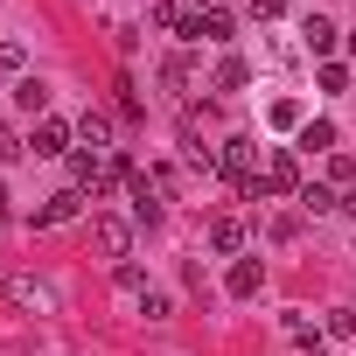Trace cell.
<instances>
[{"label": "cell", "mask_w": 356, "mask_h": 356, "mask_svg": "<svg viewBox=\"0 0 356 356\" xmlns=\"http://www.w3.org/2000/svg\"><path fill=\"white\" fill-rule=\"evenodd\" d=\"M266 189H273V196H293V189H300V161H293L286 147H273V161H266V175H259V196H266Z\"/></svg>", "instance_id": "1"}, {"label": "cell", "mask_w": 356, "mask_h": 356, "mask_svg": "<svg viewBox=\"0 0 356 356\" xmlns=\"http://www.w3.org/2000/svg\"><path fill=\"white\" fill-rule=\"evenodd\" d=\"M252 161H259V147H252V140H245V133H231V140H224V147H217V168H224V175H231V182H238V189H245V182H252Z\"/></svg>", "instance_id": "2"}, {"label": "cell", "mask_w": 356, "mask_h": 356, "mask_svg": "<svg viewBox=\"0 0 356 356\" xmlns=\"http://www.w3.org/2000/svg\"><path fill=\"white\" fill-rule=\"evenodd\" d=\"M91 245H98L105 259H126V252H133V224H126V217H91Z\"/></svg>", "instance_id": "3"}, {"label": "cell", "mask_w": 356, "mask_h": 356, "mask_svg": "<svg viewBox=\"0 0 356 356\" xmlns=\"http://www.w3.org/2000/svg\"><path fill=\"white\" fill-rule=\"evenodd\" d=\"M29 154H35V161H56V154H70V126H63V119H35V133H29Z\"/></svg>", "instance_id": "4"}, {"label": "cell", "mask_w": 356, "mask_h": 356, "mask_svg": "<svg viewBox=\"0 0 356 356\" xmlns=\"http://www.w3.org/2000/svg\"><path fill=\"white\" fill-rule=\"evenodd\" d=\"M77 210H84V189H56V196L35 210V231H56V224H70Z\"/></svg>", "instance_id": "5"}, {"label": "cell", "mask_w": 356, "mask_h": 356, "mask_svg": "<svg viewBox=\"0 0 356 356\" xmlns=\"http://www.w3.org/2000/svg\"><path fill=\"white\" fill-rule=\"evenodd\" d=\"M133 217H140V224H161V189L147 182L140 168H133Z\"/></svg>", "instance_id": "6"}, {"label": "cell", "mask_w": 356, "mask_h": 356, "mask_svg": "<svg viewBox=\"0 0 356 356\" xmlns=\"http://www.w3.org/2000/svg\"><path fill=\"white\" fill-rule=\"evenodd\" d=\"M300 35H307V49H314V56H328V49H335V35H342V29H335V22H328V15H307V22H300Z\"/></svg>", "instance_id": "7"}, {"label": "cell", "mask_w": 356, "mask_h": 356, "mask_svg": "<svg viewBox=\"0 0 356 356\" xmlns=\"http://www.w3.org/2000/svg\"><path fill=\"white\" fill-rule=\"evenodd\" d=\"M259 280H266V266H259V259H238V266H231V280H224V286H231V293H238V300H252V293H259Z\"/></svg>", "instance_id": "8"}, {"label": "cell", "mask_w": 356, "mask_h": 356, "mask_svg": "<svg viewBox=\"0 0 356 356\" xmlns=\"http://www.w3.org/2000/svg\"><path fill=\"white\" fill-rule=\"evenodd\" d=\"M77 140H84L91 154H105V140H112V119H105V112H84V119H77Z\"/></svg>", "instance_id": "9"}, {"label": "cell", "mask_w": 356, "mask_h": 356, "mask_svg": "<svg viewBox=\"0 0 356 356\" xmlns=\"http://www.w3.org/2000/svg\"><path fill=\"white\" fill-rule=\"evenodd\" d=\"M300 210H314V217H335V210H349V196H335V189H300Z\"/></svg>", "instance_id": "10"}, {"label": "cell", "mask_w": 356, "mask_h": 356, "mask_svg": "<svg viewBox=\"0 0 356 356\" xmlns=\"http://www.w3.org/2000/svg\"><path fill=\"white\" fill-rule=\"evenodd\" d=\"M210 245H217V252H245V224H238V217H217V224H210Z\"/></svg>", "instance_id": "11"}, {"label": "cell", "mask_w": 356, "mask_h": 356, "mask_svg": "<svg viewBox=\"0 0 356 356\" xmlns=\"http://www.w3.org/2000/svg\"><path fill=\"white\" fill-rule=\"evenodd\" d=\"M245 77H252V70H245V56H224V63H217V77H210V91H238Z\"/></svg>", "instance_id": "12"}, {"label": "cell", "mask_w": 356, "mask_h": 356, "mask_svg": "<svg viewBox=\"0 0 356 356\" xmlns=\"http://www.w3.org/2000/svg\"><path fill=\"white\" fill-rule=\"evenodd\" d=\"M15 105H22V112H35V119H42V112H49V91H42V84H35V77H22V84H15Z\"/></svg>", "instance_id": "13"}, {"label": "cell", "mask_w": 356, "mask_h": 356, "mask_svg": "<svg viewBox=\"0 0 356 356\" xmlns=\"http://www.w3.org/2000/svg\"><path fill=\"white\" fill-rule=\"evenodd\" d=\"M300 147H307V154H328V147H335V126H328V119H307V126H300Z\"/></svg>", "instance_id": "14"}, {"label": "cell", "mask_w": 356, "mask_h": 356, "mask_svg": "<svg viewBox=\"0 0 356 356\" xmlns=\"http://www.w3.org/2000/svg\"><path fill=\"white\" fill-rule=\"evenodd\" d=\"M203 42H231V15L224 8H203Z\"/></svg>", "instance_id": "15"}, {"label": "cell", "mask_w": 356, "mask_h": 356, "mask_svg": "<svg viewBox=\"0 0 356 356\" xmlns=\"http://www.w3.org/2000/svg\"><path fill=\"white\" fill-rule=\"evenodd\" d=\"M161 84H168V91H189V56H168V63H161Z\"/></svg>", "instance_id": "16"}, {"label": "cell", "mask_w": 356, "mask_h": 356, "mask_svg": "<svg viewBox=\"0 0 356 356\" xmlns=\"http://www.w3.org/2000/svg\"><path fill=\"white\" fill-rule=\"evenodd\" d=\"M140 314H147V321H168L175 300H168V293H140Z\"/></svg>", "instance_id": "17"}, {"label": "cell", "mask_w": 356, "mask_h": 356, "mask_svg": "<svg viewBox=\"0 0 356 356\" xmlns=\"http://www.w3.org/2000/svg\"><path fill=\"white\" fill-rule=\"evenodd\" d=\"M119 286H126V293H147V273H140L133 259H119Z\"/></svg>", "instance_id": "18"}, {"label": "cell", "mask_w": 356, "mask_h": 356, "mask_svg": "<svg viewBox=\"0 0 356 356\" xmlns=\"http://www.w3.org/2000/svg\"><path fill=\"white\" fill-rule=\"evenodd\" d=\"M328 335H335V342H349V335H356V314H349V307H335V314H328Z\"/></svg>", "instance_id": "19"}, {"label": "cell", "mask_w": 356, "mask_h": 356, "mask_svg": "<svg viewBox=\"0 0 356 356\" xmlns=\"http://www.w3.org/2000/svg\"><path fill=\"white\" fill-rule=\"evenodd\" d=\"M0 77H22V42H0Z\"/></svg>", "instance_id": "20"}, {"label": "cell", "mask_w": 356, "mask_h": 356, "mask_svg": "<svg viewBox=\"0 0 356 356\" xmlns=\"http://www.w3.org/2000/svg\"><path fill=\"white\" fill-rule=\"evenodd\" d=\"M273 126H300V105L293 98H273Z\"/></svg>", "instance_id": "21"}, {"label": "cell", "mask_w": 356, "mask_h": 356, "mask_svg": "<svg viewBox=\"0 0 356 356\" xmlns=\"http://www.w3.org/2000/svg\"><path fill=\"white\" fill-rule=\"evenodd\" d=\"M0 224H8V189H0Z\"/></svg>", "instance_id": "22"}, {"label": "cell", "mask_w": 356, "mask_h": 356, "mask_svg": "<svg viewBox=\"0 0 356 356\" xmlns=\"http://www.w3.org/2000/svg\"><path fill=\"white\" fill-rule=\"evenodd\" d=\"M349 56H356V35H349Z\"/></svg>", "instance_id": "23"}, {"label": "cell", "mask_w": 356, "mask_h": 356, "mask_svg": "<svg viewBox=\"0 0 356 356\" xmlns=\"http://www.w3.org/2000/svg\"><path fill=\"white\" fill-rule=\"evenodd\" d=\"M307 356H328V349H307Z\"/></svg>", "instance_id": "24"}]
</instances>
